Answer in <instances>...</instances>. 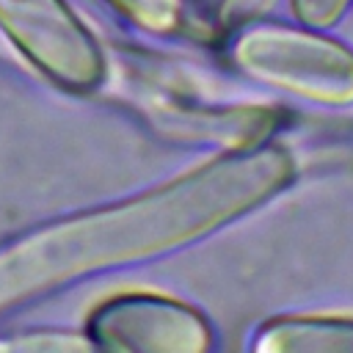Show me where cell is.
I'll list each match as a JSON object with an SVG mask.
<instances>
[{
    "instance_id": "cell-5",
    "label": "cell",
    "mask_w": 353,
    "mask_h": 353,
    "mask_svg": "<svg viewBox=\"0 0 353 353\" xmlns=\"http://www.w3.org/2000/svg\"><path fill=\"white\" fill-rule=\"evenodd\" d=\"M270 350H339L353 347V323L342 320H279L262 331Z\"/></svg>"
},
{
    "instance_id": "cell-6",
    "label": "cell",
    "mask_w": 353,
    "mask_h": 353,
    "mask_svg": "<svg viewBox=\"0 0 353 353\" xmlns=\"http://www.w3.org/2000/svg\"><path fill=\"white\" fill-rule=\"evenodd\" d=\"M110 3L138 25L157 33H168L182 25V0H110Z\"/></svg>"
},
{
    "instance_id": "cell-3",
    "label": "cell",
    "mask_w": 353,
    "mask_h": 353,
    "mask_svg": "<svg viewBox=\"0 0 353 353\" xmlns=\"http://www.w3.org/2000/svg\"><path fill=\"white\" fill-rule=\"evenodd\" d=\"M91 334L113 350L188 353L210 342L204 320L174 301L157 295H119L91 317Z\"/></svg>"
},
{
    "instance_id": "cell-1",
    "label": "cell",
    "mask_w": 353,
    "mask_h": 353,
    "mask_svg": "<svg viewBox=\"0 0 353 353\" xmlns=\"http://www.w3.org/2000/svg\"><path fill=\"white\" fill-rule=\"evenodd\" d=\"M287 174L290 165L281 152H256L254 157L212 165L193 179L102 218L94 215L55 226L0 256V303L41 290L55 279L193 237L276 190Z\"/></svg>"
},
{
    "instance_id": "cell-2",
    "label": "cell",
    "mask_w": 353,
    "mask_h": 353,
    "mask_svg": "<svg viewBox=\"0 0 353 353\" xmlns=\"http://www.w3.org/2000/svg\"><path fill=\"white\" fill-rule=\"evenodd\" d=\"M0 25L63 88L83 91L102 80V55L91 33L61 0H0Z\"/></svg>"
},
{
    "instance_id": "cell-4",
    "label": "cell",
    "mask_w": 353,
    "mask_h": 353,
    "mask_svg": "<svg viewBox=\"0 0 353 353\" xmlns=\"http://www.w3.org/2000/svg\"><path fill=\"white\" fill-rule=\"evenodd\" d=\"M240 63L254 74L303 94H328L336 72H345V52L323 47L287 30H251L237 47Z\"/></svg>"
}]
</instances>
